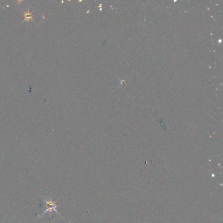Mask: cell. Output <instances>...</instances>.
I'll list each match as a JSON object with an SVG mask.
<instances>
[{"instance_id": "cell-1", "label": "cell", "mask_w": 223, "mask_h": 223, "mask_svg": "<svg viewBox=\"0 0 223 223\" xmlns=\"http://www.w3.org/2000/svg\"><path fill=\"white\" fill-rule=\"evenodd\" d=\"M40 196H41V197L43 198V200H44V202H45L46 210L43 213H42L41 215L38 216V217H37L38 219H41V217H43V216L48 212L49 213L50 217H51L52 211H54L56 214H58L60 216V217H62L61 215L59 213L58 211H57V209H57V207H58L57 205H56V202H54V201L52 200L51 196H50L49 198L47 197V198H45V197H43V196H41V195H40Z\"/></svg>"}]
</instances>
